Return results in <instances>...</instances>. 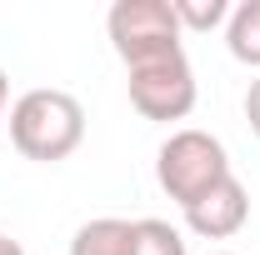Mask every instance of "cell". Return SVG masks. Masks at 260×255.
Masks as SVG:
<instances>
[{
  "instance_id": "6da1fadb",
  "label": "cell",
  "mask_w": 260,
  "mask_h": 255,
  "mask_svg": "<svg viewBox=\"0 0 260 255\" xmlns=\"http://www.w3.org/2000/svg\"><path fill=\"white\" fill-rule=\"evenodd\" d=\"M10 140L25 160H40V165L70 160L85 140V105L55 85L25 90L10 105Z\"/></svg>"
},
{
  "instance_id": "7a4b0ae2",
  "label": "cell",
  "mask_w": 260,
  "mask_h": 255,
  "mask_svg": "<svg viewBox=\"0 0 260 255\" xmlns=\"http://www.w3.org/2000/svg\"><path fill=\"white\" fill-rule=\"evenodd\" d=\"M225 175H235L230 170V155L225 145L210 135V130H170V140H165L160 150H155V180H160V190L185 210V205H195L205 190H215Z\"/></svg>"
},
{
  "instance_id": "3957f363",
  "label": "cell",
  "mask_w": 260,
  "mask_h": 255,
  "mask_svg": "<svg viewBox=\"0 0 260 255\" xmlns=\"http://www.w3.org/2000/svg\"><path fill=\"white\" fill-rule=\"evenodd\" d=\"M105 30H110V45L115 55L125 60V70L150 60H170L180 55V20L170 10V0H115L110 15H105Z\"/></svg>"
},
{
  "instance_id": "277c9868",
  "label": "cell",
  "mask_w": 260,
  "mask_h": 255,
  "mask_svg": "<svg viewBox=\"0 0 260 255\" xmlns=\"http://www.w3.org/2000/svg\"><path fill=\"white\" fill-rule=\"evenodd\" d=\"M130 90V105L145 115V120H185L195 110V70L180 55L170 60H150V65H135L125 80Z\"/></svg>"
},
{
  "instance_id": "5b68a950",
  "label": "cell",
  "mask_w": 260,
  "mask_h": 255,
  "mask_svg": "<svg viewBox=\"0 0 260 255\" xmlns=\"http://www.w3.org/2000/svg\"><path fill=\"white\" fill-rule=\"evenodd\" d=\"M245 220H250V190L240 185V175H225L215 190H205L195 205H185V225L200 240H230Z\"/></svg>"
},
{
  "instance_id": "8992f818",
  "label": "cell",
  "mask_w": 260,
  "mask_h": 255,
  "mask_svg": "<svg viewBox=\"0 0 260 255\" xmlns=\"http://www.w3.org/2000/svg\"><path fill=\"white\" fill-rule=\"evenodd\" d=\"M130 230H135V220H120V215L85 220L70 240V255H130Z\"/></svg>"
},
{
  "instance_id": "52a82bcc",
  "label": "cell",
  "mask_w": 260,
  "mask_h": 255,
  "mask_svg": "<svg viewBox=\"0 0 260 255\" xmlns=\"http://www.w3.org/2000/svg\"><path fill=\"white\" fill-rule=\"evenodd\" d=\"M225 45L240 65H255L260 70V0H240L230 5V20H225Z\"/></svg>"
},
{
  "instance_id": "ba28073f",
  "label": "cell",
  "mask_w": 260,
  "mask_h": 255,
  "mask_svg": "<svg viewBox=\"0 0 260 255\" xmlns=\"http://www.w3.org/2000/svg\"><path fill=\"white\" fill-rule=\"evenodd\" d=\"M130 255H185V235L170 220L145 215V220H135V230H130Z\"/></svg>"
},
{
  "instance_id": "9c48e42d",
  "label": "cell",
  "mask_w": 260,
  "mask_h": 255,
  "mask_svg": "<svg viewBox=\"0 0 260 255\" xmlns=\"http://www.w3.org/2000/svg\"><path fill=\"white\" fill-rule=\"evenodd\" d=\"M170 10H175L180 30H215V25L230 20L225 0H170Z\"/></svg>"
},
{
  "instance_id": "30bf717a",
  "label": "cell",
  "mask_w": 260,
  "mask_h": 255,
  "mask_svg": "<svg viewBox=\"0 0 260 255\" xmlns=\"http://www.w3.org/2000/svg\"><path fill=\"white\" fill-rule=\"evenodd\" d=\"M245 125H250V135L260 140V75L250 80V90H245Z\"/></svg>"
},
{
  "instance_id": "8fae6325",
  "label": "cell",
  "mask_w": 260,
  "mask_h": 255,
  "mask_svg": "<svg viewBox=\"0 0 260 255\" xmlns=\"http://www.w3.org/2000/svg\"><path fill=\"white\" fill-rule=\"evenodd\" d=\"M0 255H25V245H20L15 235H5V230H0Z\"/></svg>"
},
{
  "instance_id": "7c38bea8",
  "label": "cell",
  "mask_w": 260,
  "mask_h": 255,
  "mask_svg": "<svg viewBox=\"0 0 260 255\" xmlns=\"http://www.w3.org/2000/svg\"><path fill=\"white\" fill-rule=\"evenodd\" d=\"M5 100H10V80H5V70H0V120H5Z\"/></svg>"
},
{
  "instance_id": "4fadbf2b",
  "label": "cell",
  "mask_w": 260,
  "mask_h": 255,
  "mask_svg": "<svg viewBox=\"0 0 260 255\" xmlns=\"http://www.w3.org/2000/svg\"><path fill=\"white\" fill-rule=\"evenodd\" d=\"M210 255H235V250H210Z\"/></svg>"
}]
</instances>
